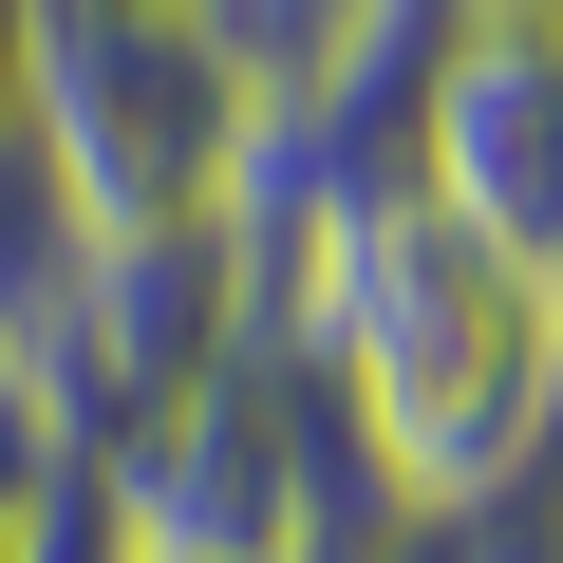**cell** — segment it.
Segmentation results:
<instances>
[{
  "label": "cell",
  "instance_id": "6da1fadb",
  "mask_svg": "<svg viewBox=\"0 0 563 563\" xmlns=\"http://www.w3.org/2000/svg\"><path fill=\"white\" fill-rule=\"evenodd\" d=\"M244 244L282 263V339H301V376L395 526H488L544 470V282L507 244H470L413 169L339 188V207H282L244 169Z\"/></svg>",
  "mask_w": 563,
  "mask_h": 563
},
{
  "label": "cell",
  "instance_id": "7a4b0ae2",
  "mask_svg": "<svg viewBox=\"0 0 563 563\" xmlns=\"http://www.w3.org/2000/svg\"><path fill=\"white\" fill-rule=\"evenodd\" d=\"M263 57L207 0H38V188L76 244L225 225L263 169Z\"/></svg>",
  "mask_w": 563,
  "mask_h": 563
},
{
  "label": "cell",
  "instance_id": "3957f363",
  "mask_svg": "<svg viewBox=\"0 0 563 563\" xmlns=\"http://www.w3.org/2000/svg\"><path fill=\"white\" fill-rule=\"evenodd\" d=\"M413 188L563 301V0H432V57H413Z\"/></svg>",
  "mask_w": 563,
  "mask_h": 563
},
{
  "label": "cell",
  "instance_id": "277c9868",
  "mask_svg": "<svg viewBox=\"0 0 563 563\" xmlns=\"http://www.w3.org/2000/svg\"><path fill=\"white\" fill-rule=\"evenodd\" d=\"M38 151V0H0V169Z\"/></svg>",
  "mask_w": 563,
  "mask_h": 563
},
{
  "label": "cell",
  "instance_id": "5b68a950",
  "mask_svg": "<svg viewBox=\"0 0 563 563\" xmlns=\"http://www.w3.org/2000/svg\"><path fill=\"white\" fill-rule=\"evenodd\" d=\"M526 488H563V301H544V470Z\"/></svg>",
  "mask_w": 563,
  "mask_h": 563
},
{
  "label": "cell",
  "instance_id": "8992f818",
  "mask_svg": "<svg viewBox=\"0 0 563 563\" xmlns=\"http://www.w3.org/2000/svg\"><path fill=\"white\" fill-rule=\"evenodd\" d=\"M376 563H470V544H451V526H395V544H376Z\"/></svg>",
  "mask_w": 563,
  "mask_h": 563
},
{
  "label": "cell",
  "instance_id": "52a82bcc",
  "mask_svg": "<svg viewBox=\"0 0 563 563\" xmlns=\"http://www.w3.org/2000/svg\"><path fill=\"white\" fill-rule=\"evenodd\" d=\"M207 20H244V0H207Z\"/></svg>",
  "mask_w": 563,
  "mask_h": 563
},
{
  "label": "cell",
  "instance_id": "ba28073f",
  "mask_svg": "<svg viewBox=\"0 0 563 563\" xmlns=\"http://www.w3.org/2000/svg\"><path fill=\"white\" fill-rule=\"evenodd\" d=\"M0 563H20V526H0Z\"/></svg>",
  "mask_w": 563,
  "mask_h": 563
}]
</instances>
